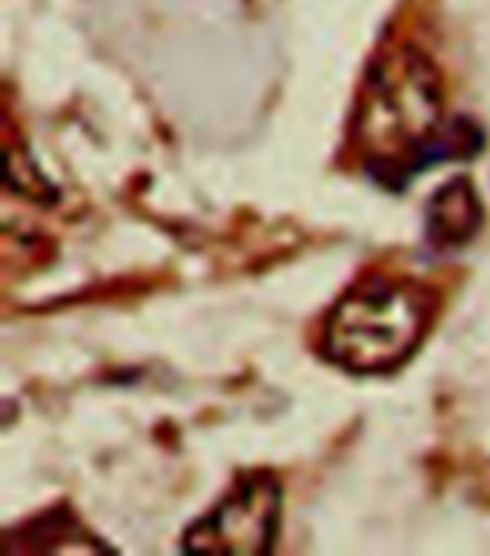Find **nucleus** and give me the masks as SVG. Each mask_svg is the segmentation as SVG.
<instances>
[{
  "label": "nucleus",
  "mask_w": 490,
  "mask_h": 556,
  "mask_svg": "<svg viewBox=\"0 0 490 556\" xmlns=\"http://www.w3.org/2000/svg\"><path fill=\"white\" fill-rule=\"evenodd\" d=\"M281 522V485L273 473H247L213 510L187 528L184 554L264 556L276 548Z\"/></svg>",
  "instance_id": "obj_3"
},
{
  "label": "nucleus",
  "mask_w": 490,
  "mask_h": 556,
  "mask_svg": "<svg viewBox=\"0 0 490 556\" xmlns=\"http://www.w3.org/2000/svg\"><path fill=\"white\" fill-rule=\"evenodd\" d=\"M485 210L467 178H453L434 192L425 213V239L434 253H456L482 230Z\"/></svg>",
  "instance_id": "obj_4"
},
{
  "label": "nucleus",
  "mask_w": 490,
  "mask_h": 556,
  "mask_svg": "<svg viewBox=\"0 0 490 556\" xmlns=\"http://www.w3.org/2000/svg\"><path fill=\"white\" fill-rule=\"evenodd\" d=\"M434 321V299L416 285L367 278L327 313L322 353L350 374H388L416 353Z\"/></svg>",
  "instance_id": "obj_2"
},
{
  "label": "nucleus",
  "mask_w": 490,
  "mask_h": 556,
  "mask_svg": "<svg viewBox=\"0 0 490 556\" xmlns=\"http://www.w3.org/2000/svg\"><path fill=\"white\" fill-rule=\"evenodd\" d=\"M356 138L367 147L364 173L399 192L425 169L467 161L485 147L470 118L442 124V89L419 49H393L373 64L356 112Z\"/></svg>",
  "instance_id": "obj_1"
}]
</instances>
